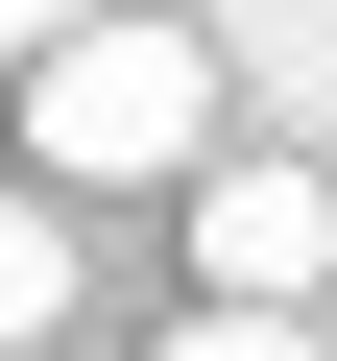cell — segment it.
Returning a JSON list of instances; mask_svg holds the SVG:
<instances>
[{"label": "cell", "instance_id": "cell-1", "mask_svg": "<svg viewBox=\"0 0 337 361\" xmlns=\"http://www.w3.org/2000/svg\"><path fill=\"white\" fill-rule=\"evenodd\" d=\"M25 169H49V193H145V169H217V49H193V25H121V0H97V25L25 73Z\"/></svg>", "mask_w": 337, "mask_h": 361}, {"label": "cell", "instance_id": "cell-2", "mask_svg": "<svg viewBox=\"0 0 337 361\" xmlns=\"http://www.w3.org/2000/svg\"><path fill=\"white\" fill-rule=\"evenodd\" d=\"M313 289H337V169H289V145L193 169V313H313Z\"/></svg>", "mask_w": 337, "mask_h": 361}, {"label": "cell", "instance_id": "cell-3", "mask_svg": "<svg viewBox=\"0 0 337 361\" xmlns=\"http://www.w3.org/2000/svg\"><path fill=\"white\" fill-rule=\"evenodd\" d=\"M49 313H73V217H49V193H0V361H25Z\"/></svg>", "mask_w": 337, "mask_h": 361}, {"label": "cell", "instance_id": "cell-4", "mask_svg": "<svg viewBox=\"0 0 337 361\" xmlns=\"http://www.w3.org/2000/svg\"><path fill=\"white\" fill-rule=\"evenodd\" d=\"M168 361H313V313H168Z\"/></svg>", "mask_w": 337, "mask_h": 361}, {"label": "cell", "instance_id": "cell-5", "mask_svg": "<svg viewBox=\"0 0 337 361\" xmlns=\"http://www.w3.org/2000/svg\"><path fill=\"white\" fill-rule=\"evenodd\" d=\"M73 25H97V0H0V73H49V49H73Z\"/></svg>", "mask_w": 337, "mask_h": 361}]
</instances>
